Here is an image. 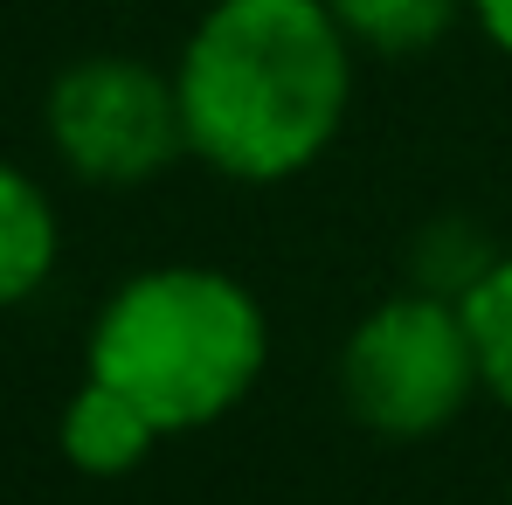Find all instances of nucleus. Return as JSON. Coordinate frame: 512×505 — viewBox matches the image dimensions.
<instances>
[{"label": "nucleus", "mask_w": 512, "mask_h": 505, "mask_svg": "<svg viewBox=\"0 0 512 505\" xmlns=\"http://www.w3.org/2000/svg\"><path fill=\"white\" fill-rule=\"evenodd\" d=\"M326 7L360 56H388V63L429 56L471 14V0H326Z\"/></svg>", "instance_id": "obj_7"}, {"label": "nucleus", "mask_w": 512, "mask_h": 505, "mask_svg": "<svg viewBox=\"0 0 512 505\" xmlns=\"http://www.w3.org/2000/svg\"><path fill=\"white\" fill-rule=\"evenodd\" d=\"M471 21L499 56H512V0H471Z\"/></svg>", "instance_id": "obj_10"}, {"label": "nucleus", "mask_w": 512, "mask_h": 505, "mask_svg": "<svg viewBox=\"0 0 512 505\" xmlns=\"http://www.w3.org/2000/svg\"><path fill=\"white\" fill-rule=\"evenodd\" d=\"M464 326H471V346H478L485 395H499L512 409V250H499V263L464 291Z\"/></svg>", "instance_id": "obj_8"}, {"label": "nucleus", "mask_w": 512, "mask_h": 505, "mask_svg": "<svg viewBox=\"0 0 512 505\" xmlns=\"http://www.w3.org/2000/svg\"><path fill=\"white\" fill-rule=\"evenodd\" d=\"M353 56L326 0H208L173 56L187 160L243 187L312 173L346 132Z\"/></svg>", "instance_id": "obj_1"}, {"label": "nucleus", "mask_w": 512, "mask_h": 505, "mask_svg": "<svg viewBox=\"0 0 512 505\" xmlns=\"http://www.w3.org/2000/svg\"><path fill=\"white\" fill-rule=\"evenodd\" d=\"M56 443H63V464L70 471H84V478H132L167 436H160V422L146 416V409H132L118 388H104V381H77V395L63 402V416H56Z\"/></svg>", "instance_id": "obj_5"}, {"label": "nucleus", "mask_w": 512, "mask_h": 505, "mask_svg": "<svg viewBox=\"0 0 512 505\" xmlns=\"http://www.w3.org/2000/svg\"><path fill=\"white\" fill-rule=\"evenodd\" d=\"M42 132H49V153L90 187H146L173 160H187L173 70L118 49H97L56 70L42 97Z\"/></svg>", "instance_id": "obj_4"}, {"label": "nucleus", "mask_w": 512, "mask_h": 505, "mask_svg": "<svg viewBox=\"0 0 512 505\" xmlns=\"http://www.w3.org/2000/svg\"><path fill=\"white\" fill-rule=\"evenodd\" d=\"M333 374H340L346 416L367 436H388V443L443 436L471 409V395H485L464 305L436 298V291H416V284L374 298L353 319Z\"/></svg>", "instance_id": "obj_3"}, {"label": "nucleus", "mask_w": 512, "mask_h": 505, "mask_svg": "<svg viewBox=\"0 0 512 505\" xmlns=\"http://www.w3.org/2000/svg\"><path fill=\"white\" fill-rule=\"evenodd\" d=\"M263 367L270 312L243 277L215 263L132 270L84 333V374L146 409L160 436H194L236 416Z\"/></svg>", "instance_id": "obj_2"}, {"label": "nucleus", "mask_w": 512, "mask_h": 505, "mask_svg": "<svg viewBox=\"0 0 512 505\" xmlns=\"http://www.w3.org/2000/svg\"><path fill=\"white\" fill-rule=\"evenodd\" d=\"M63 263V215L28 167L0 160V312L28 305Z\"/></svg>", "instance_id": "obj_6"}, {"label": "nucleus", "mask_w": 512, "mask_h": 505, "mask_svg": "<svg viewBox=\"0 0 512 505\" xmlns=\"http://www.w3.org/2000/svg\"><path fill=\"white\" fill-rule=\"evenodd\" d=\"M492 263H499V250H492L471 222H436L423 236V250H416V291H436V298H457V305H464V291H471Z\"/></svg>", "instance_id": "obj_9"}]
</instances>
